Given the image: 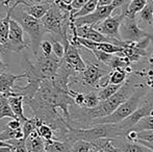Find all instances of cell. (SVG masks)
I'll return each mask as SVG.
<instances>
[{
    "label": "cell",
    "mask_w": 153,
    "mask_h": 152,
    "mask_svg": "<svg viewBox=\"0 0 153 152\" xmlns=\"http://www.w3.org/2000/svg\"><path fill=\"white\" fill-rule=\"evenodd\" d=\"M8 143L14 146L15 152H28L26 148V144H25V140H12L8 141Z\"/></svg>",
    "instance_id": "31"
},
{
    "label": "cell",
    "mask_w": 153,
    "mask_h": 152,
    "mask_svg": "<svg viewBox=\"0 0 153 152\" xmlns=\"http://www.w3.org/2000/svg\"><path fill=\"white\" fill-rule=\"evenodd\" d=\"M137 87L135 85H131L128 82H125L122 85V87L111 97H109L106 100H102L100 103L94 108H83L85 112L81 113V117L85 119L93 121L95 119L106 117L114 113L120 105L127 100L133 93L135 92Z\"/></svg>",
    "instance_id": "3"
},
{
    "label": "cell",
    "mask_w": 153,
    "mask_h": 152,
    "mask_svg": "<svg viewBox=\"0 0 153 152\" xmlns=\"http://www.w3.org/2000/svg\"><path fill=\"white\" fill-rule=\"evenodd\" d=\"M21 78H25L24 73L19 74V75H14V74L1 72L0 73V94L4 95L5 97L19 95L15 91V87H16L15 81Z\"/></svg>",
    "instance_id": "13"
},
{
    "label": "cell",
    "mask_w": 153,
    "mask_h": 152,
    "mask_svg": "<svg viewBox=\"0 0 153 152\" xmlns=\"http://www.w3.org/2000/svg\"><path fill=\"white\" fill-rule=\"evenodd\" d=\"M148 61H149V63L150 64H152L153 65V52L150 54V56H149V59H148Z\"/></svg>",
    "instance_id": "42"
},
{
    "label": "cell",
    "mask_w": 153,
    "mask_h": 152,
    "mask_svg": "<svg viewBox=\"0 0 153 152\" xmlns=\"http://www.w3.org/2000/svg\"><path fill=\"white\" fill-rule=\"evenodd\" d=\"M62 63V59L56 57L54 54L44 55L41 53L34 63L29 61L28 57H24L23 68H24L25 79L26 80L43 81L51 78L56 74Z\"/></svg>",
    "instance_id": "1"
},
{
    "label": "cell",
    "mask_w": 153,
    "mask_h": 152,
    "mask_svg": "<svg viewBox=\"0 0 153 152\" xmlns=\"http://www.w3.org/2000/svg\"><path fill=\"white\" fill-rule=\"evenodd\" d=\"M5 52H6L5 47H4L2 44H0V53H5Z\"/></svg>",
    "instance_id": "40"
},
{
    "label": "cell",
    "mask_w": 153,
    "mask_h": 152,
    "mask_svg": "<svg viewBox=\"0 0 153 152\" xmlns=\"http://www.w3.org/2000/svg\"><path fill=\"white\" fill-rule=\"evenodd\" d=\"M22 139L24 140V133H23L22 128L15 130L8 127L7 125H5L3 129L0 131V140L5 141V142H8V141L12 140H22Z\"/></svg>",
    "instance_id": "21"
},
{
    "label": "cell",
    "mask_w": 153,
    "mask_h": 152,
    "mask_svg": "<svg viewBox=\"0 0 153 152\" xmlns=\"http://www.w3.org/2000/svg\"><path fill=\"white\" fill-rule=\"evenodd\" d=\"M88 1H89V0H74V1L72 2V4H71V6H72V8L75 10V13H76L77 10H80Z\"/></svg>",
    "instance_id": "36"
},
{
    "label": "cell",
    "mask_w": 153,
    "mask_h": 152,
    "mask_svg": "<svg viewBox=\"0 0 153 152\" xmlns=\"http://www.w3.org/2000/svg\"><path fill=\"white\" fill-rule=\"evenodd\" d=\"M62 43L65 45V56L64 61L74 70L77 73H81L87 68V64L81 57L79 53L78 47L71 44L69 38H66L62 40Z\"/></svg>",
    "instance_id": "11"
},
{
    "label": "cell",
    "mask_w": 153,
    "mask_h": 152,
    "mask_svg": "<svg viewBox=\"0 0 153 152\" xmlns=\"http://www.w3.org/2000/svg\"><path fill=\"white\" fill-rule=\"evenodd\" d=\"M52 48H53V54L56 57L62 59L65 56V45L62 41L59 40H52Z\"/></svg>",
    "instance_id": "30"
},
{
    "label": "cell",
    "mask_w": 153,
    "mask_h": 152,
    "mask_svg": "<svg viewBox=\"0 0 153 152\" xmlns=\"http://www.w3.org/2000/svg\"><path fill=\"white\" fill-rule=\"evenodd\" d=\"M135 131H144V130H153V114L146 116L143 119H141L137 124L132 128Z\"/></svg>",
    "instance_id": "25"
},
{
    "label": "cell",
    "mask_w": 153,
    "mask_h": 152,
    "mask_svg": "<svg viewBox=\"0 0 153 152\" xmlns=\"http://www.w3.org/2000/svg\"><path fill=\"white\" fill-rule=\"evenodd\" d=\"M8 103H10V108H12L13 112H14L15 116L17 119L20 120L22 123L28 120V118L25 117L24 110H23V104H24V97L22 95H15L7 97Z\"/></svg>",
    "instance_id": "16"
},
{
    "label": "cell",
    "mask_w": 153,
    "mask_h": 152,
    "mask_svg": "<svg viewBox=\"0 0 153 152\" xmlns=\"http://www.w3.org/2000/svg\"><path fill=\"white\" fill-rule=\"evenodd\" d=\"M6 51L20 53L24 49L30 47V42L24 40V29L15 19H10V33H8L7 42L3 45Z\"/></svg>",
    "instance_id": "8"
},
{
    "label": "cell",
    "mask_w": 153,
    "mask_h": 152,
    "mask_svg": "<svg viewBox=\"0 0 153 152\" xmlns=\"http://www.w3.org/2000/svg\"><path fill=\"white\" fill-rule=\"evenodd\" d=\"M148 85H149V90H148L147 94H146V97L144 99V101L150 103L153 105V71H152V75L148 78Z\"/></svg>",
    "instance_id": "33"
},
{
    "label": "cell",
    "mask_w": 153,
    "mask_h": 152,
    "mask_svg": "<svg viewBox=\"0 0 153 152\" xmlns=\"http://www.w3.org/2000/svg\"><path fill=\"white\" fill-rule=\"evenodd\" d=\"M15 7H10L6 10V16L0 19V44L4 45L7 42L8 33H10V22L12 19V13Z\"/></svg>",
    "instance_id": "20"
},
{
    "label": "cell",
    "mask_w": 153,
    "mask_h": 152,
    "mask_svg": "<svg viewBox=\"0 0 153 152\" xmlns=\"http://www.w3.org/2000/svg\"><path fill=\"white\" fill-rule=\"evenodd\" d=\"M137 139L153 144V130H144L137 132Z\"/></svg>",
    "instance_id": "34"
},
{
    "label": "cell",
    "mask_w": 153,
    "mask_h": 152,
    "mask_svg": "<svg viewBox=\"0 0 153 152\" xmlns=\"http://www.w3.org/2000/svg\"><path fill=\"white\" fill-rule=\"evenodd\" d=\"M72 14L62 10L57 4L53 2L48 12L41 19L45 31L51 33L54 37H59L62 40L69 38L70 25L72 21Z\"/></svg>",
    "instance_id": "4"
},
{
    "label": "cell",
    "mask_w": 153,
    "mask_h": 152,
    "mask_svg": "<svg viewBox=\"0 0 153 152\" xmlns=\"http://www.w3.org/2000/svg\"><path fill=\"white\" fill-rule=\"evenodd\" d=\"M137 142H139V143H141V144L145 145V146L149 147V148H150V149H152V150H153V144H152V143H149V142H146V141H143V140H140V139H137Z\"/></svg>",
    "instance_id": "37"
},
{
    "label": "cell",
    "mask_w": 153,
    "mask_h": 152,
    "mask_svg": "<svg viewBox=\"0 0 153 152\" xmlns=\"http://www.w3.org/2000/svg\"><path fill=\"white\" fill-rule=\"evenodd\" d=\"M41 52L44 55H51L53 54V48H52V42L51 41L44 40L41 43Z\"/></svg>",
    "instance_id": "32"
},
{
    "label": "cell",
    "mask_w": 153,
    "mask_h": 152,
    "mask_svg": "<svg viewBox=\"0 0 153 152\" xmlns=\"http://www.w3.org/2000/svg\"><path fill=\"white\" fill-rule=\"evenodd\" d=\"M124 18H125V13H123L120 10L119 14H117L116 16H109L108 18L103 20L99 24L95 25L94 27L97 30L100 31L101 33L106 36V37L121 40L119 30H120V26H121V23Z\"/></svg>",
    "instance_id": "10"
},
{
    "label": "cell",
    "mask_w": 153,
    "mask_h": 152,
    "mask_svg": "<svg viewBox=\"0 0 153 152\" xmlns=\"http://www.w3.org/2000/svg\"><path fill=\"white\" fill-rule=\"evenodd\" d=\"M72 152H95V148L93 146V143L78 140L73 143Z\"/></svg>",
    "instance_id": "26"
},
{
    "label": "cell",
    "mask_w": 153,
    "mask_h": 152,
    "mask_svg": "<svg viewBox=\"0 0 153 152\" xmlns=\"http://www.w3.org/2000/svg\"><path fill=\"white\" fill-rule=\"evenodd\" d=\"M73 142L69 140L45 141V152H72Z\"/></svg>",
    "instance_id": "15"
},
{
    "label": "cell",
    "mask_w": 153,
    "mask_h": 152,
    "mask_svg": "<svg viewBox=\"0 0 153 152\" xmlns=\"http://www.w3.org/2000/svg\"><path fill=\"white\" fill-rule=\"evenodd\" d=\"M91 52L93 53V55H94V56L96 57L99 62H101V63L104 64V65H106L107 67L109 68V66H111V62H113L114 55H115V54L106 53V52H104V51L97 50V49H96V50H92Z\"/></svg>",
    "instance_id": "29"
},
{
    "label": "cell",
    "mask_w": 153,
    "mask_h": 152,
    "mask_svg": "<svg viewBox=\"0 0 153 152\" xmlns=\"http://www.w3.org/2000/svg\"><path fill=\"white\" fill-rule=\"evenodd\" d=\"M61 1H62L66 4H72V2L74 1V0H61Z\"/></svg>",
    "instance_id": "41"
},
{
    "label": "cell",
    "mask_w": 153,
    "mask_h": 152,
    "mask_svg": "<svg viewBox=\"0 0 153 152\" xmlns=\"http://www.w3.org/2000/svg\"><path fill=\"white\" fill-rule=\"evenodd\" d=\"M119 149L122 152H153L152 149L139 142H125L121 143Z\"/></svg>",
    "instance_id": "22"
},
{
    "label": "cell",
    "mask_w": 153,
    "mask_h": 152,
    "mask_svg": "<svg viewBox=\"0 0 153 152\" xmlns=\"http://www.w3.org/2000/svg\"><path fill=\"white\" fill-rule=\"evenodd\" d=\"M120 38L125 42H137L144 38L151 37V35L140 27L137 21V16L125 15L121 26H120Z\"/></svg>",
    "instance_id": "7"
},
{
    "label": "cell",
    "mask_w": 153,
    "mask_h": 152,
    "mask_svg": "<svg viewBox=\"0 0 153 152\" xmlns=\"http://www.w3.org/2000/svg\"><path fill=\"white\" fill-rule=\"evenodd\" d=\"M124 85V83H123ZM123 85H105V87H101L98 92V96H99V99L102 101V100H106L108 99L109 97H111L113 95H115L118 91L122 87Z\"/></svg>",
    "instance_id": "24"
},
{
    "label": "cell",
    "mask_w": 153,
    "mask_h": 152,
    "mask_svg": "<svg viewBox=\"0 0 153 152\" xmlns=\"http://www.w3.org/2000/svg\"><path fill=\"white\" fill-rule=\"evenodd\" d=\"M52 4V3H51ZM50 3H39V4H29V5H20L28 15H30L36 19H41L45 16L51 6Z\"/></svg>",
    "instance_id": "18"
},
{
    "label": "cell",
    "mask_w": 153,
    "mask_h": 152,
    "mask_svg": "<svg viewBox=\"0 0 153 152\" xmlns=\"http://www.w3.org/2000/svg\"><path fill=\"white\" fill-rule=\"evenodd\" d=\"M101 100L99 99L98 93H87L85 94V101H83V106L81 108H94L100 103Z\"/></svg>",
    "instance_id": "28"
},
{
    "label": "cell",
    "mask_w": 153,
    "mask_h": 152,
    "mask_svg": "<svg viewBox=\"0 0 153 152\" xmlns=\"http://www.w3.org/2000/svg\"><path fill=\"white\" fill-rule=\"evenodd\" d=\"M28 152H45V140L39 136L38 131H33L25 140Z\"/></svg>",
    "instance_id": "17"
},
{
    "label": "cell",
    "mask_w": 153,
    "mask_h": 152,
    "mask_svg": "<svg viewBox=\"0 0 153 152\" xmlns=\"http://www.w3.org/2000/svg\"><path fill=\"white\" fill-rule=\"evenodd\" d=\"M8 152H15V150H10V151H8Z\"/></svg>",
    "instance_id": "44"
},
{
    "label": "cell",
    "mask_w": 153,
    "mask_h": 152,
    "mask_svg": "<svg viewBox=\"0 0 153 152\" xmlns=\"http://www.w3.org/2000/svg\"><path fill=\"white\" fill-rule=\"evenodd\" d=\"M7 67V66L5 65V64L2 62V59H0V72H3L4 70H5V68Z\"/></svg>",
    "instance_id": "39"
},
{
    "label": "cell",
    "mask_w": 153,
    "mask_h": 152,
    "mask_svg": "<svg viewBox=\"0 0 153 152\" xmlns=\"http://www.w3.org/2000/svg\"><path fill=\"white\" fill-rule=\"evenodd\" d=\"M36 131H38L39 136L41 138H43L45 141L49 140H54L55 139V132L53 130V128L51 126H49L48 124L43 123L42 125H40L36 128Z\"/></svg>",
    "instance_id": "27"
},
{
    "label": "cell",
    "mask_w": 153,
    "mask_h": 152,
    "mask_svg": "<svg viewBox=\"0 0 153 152\" xmlns=\"http://www.w3.org/2000/svg\"><path fill=\"white\" fill-rule=\"evenodd\" d=\"M114 2V0H99L98 5H109Z\"/></svg>",
    "instance_id": "38"
},
{
    "label": "cell",
    "mask_w": 153,
    "mask_h": 152,
    "mask_svg": "<svg viewBox=\"0 0 153 152\" xmlns=\"http://www.w3.org/2000/svg\"><path fill=\"white\" fill-rule=\"evenodd\" d=\"M43 123H44V122H43L41 119H39L38 117H33V118H31V119H28L27 121H25L24 123H22L24 140H26V139L29 136V134H30L31 132L36 131V128H38L40 125H42Z\"/></svg>",
    "instance_id": "23"
},
{
    "label": "cell",
    "mask_w": 153,
    "mask_h": 152,
    "mask_svg": "<svg viewBox=\"0 0 153 152\" xmlns=\"http://www.w3.org/2000/svg\"><path fill=\"white\" fill-rule=\"evenodd\" d=\"M137 17V21L142 29L153 26V0H148L146 5Z\"/></svg>",
    "instance_id": "14"
},
{
    "label": "cell",
    "mask_w": 153,
    "mask_h": 152,
    "mask_svg": "<svg viewBox=\"0 0 153 152\" xmlns=\"http://www.w3.org/2000/svg\"><path fill=\"white\" fill-rule=\"evenodd\" d=\"M97 152H106V151L102 150V149H99V150H98V151H97Z\"/></svg>",
    "instance_id": "43"
},
{
    "label": "cell",
    "mask_w": 153,
    "mask_h": 152,
    "mask_svg": "<svg viewBox=\"0 0 153 152\" xmlns=\"http://www.w3.org/2000/svg\"><path fill=\"white\" fill-rule=\"evenodd\" d=\"M0 73H1V72H0Z\"/></svg>",
    "instance_id": "45"
},
{
    "label": "cell",
    "mask_w": 153,
    "mask_h": 152,
    "mask_svg": "<svg viewBox=\"0 0 153 152\" xmlns=\"http://www.w3.org/2000/svg\"><path fill=\"white\" fill-rule=\"evenodd\" d=\"M118 7L114 3L109 4V5H98V7L93 13H91V14L87 15V16L75 18L74 24L76 27L81 26V25H92V26H95V25L102 22L103 20H105L106 18H108L109 16H111V14Z\"/></svg>",
    "instance_id": "9"
},
{
    "label": "cell",
    "mask_w": 153,
    "mask_h": 152,
    "mask_svg": "<svg viewBox=\"0 0 153 152\" xmlns=\"http://www.w3.org/2000/svg\"><path fill=\"white\" fill-rule=\"evenodd\" d=\"M120 136H124V133L118 124H97L89 128H76L70 126L66 140L73 143L78 140L92 143L100 139H116Z\"/></svg>",
    "instance_id": "2"
},
{
    "label": "cell",
    "mask_w": 153,
    "mask_h": 152,
    "mask_svg": "<svg viewBox=\"0 0 153 152\" xmlns=\"http://www.w3.org/2000/svg\"><path fill=\"white\" fill-rule=\"evenodd\" d=\"M12 18L15 19L28 35L32 52L34 55H38L39 50H41V43L43 41V37L46 33L41 20L28 15L20 5L13 10Z\"/></svg>",
    "instance_id": "5"
},
{
    "label": "cell",
    "mask_w": 153,
    "mask_h": 152,
    "mask_svg": "<svg viewBox=\"0 0 153 152\" xmlns=\"http://www.w3.org/2000/svg\"><path fill=\"white\" fill-rule=\"evenodd\" d=\"M21 5H29V4H39V3H53L55 0H20Z\"/></svg>",
    "instance_id": "35"
},
{
    "label": "cell",
    "mask_w": 153,
    "mask_h": 152,
    "mask_svg": "<svg viewBox=\"0 0 153 152\" xmlns=\"http://www.w3.org/2000/svg\"><path fill=\"white\" fill-rule=\"evenodd\" d=\"M147 1L148 0H128L122 7H120V10L123 13H125V15L137 16L144 8V6L146 5Z\"/></svg>",
    "instance_id": "19"
},
{
    "label": "cell",
    "mask_w": 153,
    "mask_h": 152,
    "mask_svg": "<svg viewBox=\"0 0 153 152\" xmlns=\"http://www.w3.org/2000/svg\"><path fill=\"white\" fill-rule=\"evenodd\" d=\"M108 73L107 70L101 69L99 66L95 64H88L87 68L83 72H81V80L83 85H87L92 87H99L100 80Z\"/></svg>",
    "instance_id": "12"
},
{
    "label": "cell",
    "mask_w": 153,
    "mask_h": 152,
    "mask_svg": "<svg viewBox=\"0 0 153 152\" xmlns=\"http://www.w3.org/2000/svg\"><path fill=\"white\" fill-rule=\"evenodd\" d=\"M148 91L144 90L143 87H137L135 92L115 110L111 115L106 117L95 119L91 122L92 125H97V124H117L122 122L124 119L129 117L135 110L139 108V106L143 103L144 99L146 97V94Z\"/></svg>",
    "instance_id": "6"
}]
</instances>
